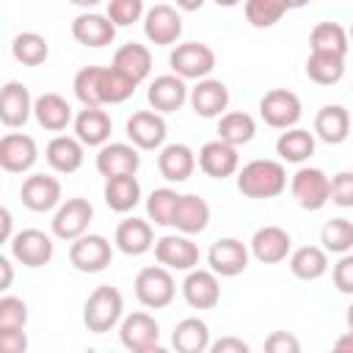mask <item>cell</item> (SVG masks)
<instances>
[{
	"label": "cell",
	"mask_w": 353,
	"mask_h": 353,
	"mask_svg": "<svg viewBox=\"0 0 353 353\" xmlns=\"http://www.w3.org/2000/svg\"><path fill=\"white\" fill-rule=\"evenodd\" d=\"M72 36L77 44L83 47H108L116 39V25L110 22L108 14H97V11H83L72 19Z\"/></svg>",
	"instance_id": "44dd1931"
},
{
	"label": "cell",
	"mask_w": 353,
	"mask_h": 353,
	"mask_svg": "<svg viewBox=\"0 0 353 353\" xmlns=\"http://www.w3.org/2000/svg\"><path fill=\"white\" fill-rule=\"evenodd\" d=\"M113 259V245L102 234H80L69 245V262L80 273H102Z\"/></svg>",
	"instance_id": "9c48e42d"
},
{
	"label": "cell",
	"mask_w": 353,
	"mask_h": 353,
	"mask_svg": "<svg viewBox=\"0 0 353 353\" xmlns=\"http://www.w3.org/2000/svg\"><path fill=\"white\" fill-rule=\"evenodd\" d=\"M39 146L25 132H6L0 138V168L8 174H25L36 165Z\"/></svg>",
	"instance_id": "9a60e30c"
},
{
	"label": "cell",
	"mask_w": 353,
	"mask_h": 353,
	"mask_svg": "<svg viewBox=\"0 0 353 353\" xmlns=\"http://www.w3.org/2000/svg\"><path fill=\"white\" fill-rule=\"evenodd\" d=\"M33 97L30 88L19 80H8L0 91V121L6 127H22L33 116Z\"/></svg>",
	"instance_id": "603a6c76"
},
{
	"label": "cell",
	"mask_w": 353,
	"mask_h": 353,
	"mask_svg": "<svg viewBox=\"0 0 353 353\" xmlns=\"http://www.w3.org/2000/svg\"><path fill=\"white\" fill-rule=\"evenodd\" d=\"M248 256H251V248L243 240H237V237H221V240H215L210 245L207 265L218 276L232 279V276H240L248 268Z\"/></svg>",
	"instance_id": "5bb4252c"
},
{
	"label": "cell",
	"mask_w": 353,
	"mask_h": 353,
	"mask_svg": "<svg viewBox=\"0 0 353 353\" xmlns=\"http://www.w3.org/2000/svg\"><path fill=\"white\" fill-rule=\"evenodd\" d=\"M28 336L25 328H0V353H25Z\"/></svg>",
	"instance_id": "681fc988"
},
{
	"label": "cell",
	"mask_w": 353,
	"mask_h": 353,
	"mask_svg": "<svg viewBox=\"0 0 353 353\" xmlns=\"http://www.w3.org/2000/svg\"><path fill=\"white\" fill-rule=\"evenodd\" d=\"M124 317V295L110 287V284H99L83 306V323L91 334H108L110 328H116Z\"/></svg>",
	"instance_id": "7a4b0ae2"
},
{
	"label": "cell",
	"mask_w": 353,
	"mask_h": 353,
	"mask_svg": "<svg viewBox=\"0 0 353 353\" xmlns=\"http://www.w3.org/2000/svg\"><path fill=\"white\" fill-rule=\"evenodd\" d=\"M0 270H3L0 290H8V287H11V279H14V268H11V259H8V256H0Z\"/></svg>",
	"instance_id": "db71d44e"
},
{
	"label": "cell",
	"mask_w": 353,
	"mask_h": 353,
	"mask_svg": "<svg viewBox=\"0 0 353 353\" xmlns=\"http://www.w3.org/2000/svg\"><path fill=\"white\" fill-rule=\"evenodd\" d=\"M176 201H179V193L174 188H154L149 193V199H146V215H149V221H154L157 226H171Z\"/></svg>",
	"instance_id": "ee69618b"
},
{
	"label": "cell",
	"mask_w": 353,
	"mask_h": 353,
	"mask_svg": "<svg viewBox=\"0 0 353 353\" xmlns=\"http://www.w3.org/2000/svg\"><path fill=\"white\" fill-rule=\"evenodd\" d=\"M33 116L39 121V127H44L47 132H63L72 121H74V113H72V105L55 94V91H44L36 97L33 102Z\"/></svg>",
	"instance_id": "484cf974"
},
{
	"label": "cell",
	"mask_w": 353,
	"mask_h": 353,
	"mask_svg": "<svg viewBox=\"0 0 353 353\" xmlns=\"http://www.w3.org/2000/svg\"><path fill=\"white\" fill-rule=\"evenodd\" d=\"M83 149L85 143L77 135H55L44 149V160L55 174H74L85 160Z\"/></svg>",
	"instance_id": "d4e9b609"
},
{
	"label": "cell",
	"mask_w": 353,
	"mask_h": 353,
	"mask_svg": "<svg viewBox=\"0 0 353 353\" xmlns=\"http://www.w3.org/2000/svg\"><path fill=\"white\" fill-rule=\"evenodd\" d=\"M72 124H74V135L85 146H105L110 141V132H113V121L102 108H85L83 105V110H77Z\"/></svg>",
	"instance_id": "f546056e"
},
{
	"label": "cell",
	"mask_w": 353,
	"mask_h": 353,
	"mask_svg": "<svg viewBox=\"0 0 353 353\" xmlns=\"http://www.w3.org/2000/svg\"><path fill=\"white\" fill-rule=\"evenodd\" d=\"M350 113L342 105H323L314 116V135L328 143V146H339L347 141L350 135Z\"/></svg>",
	"instance_id": "f1b7e54d"
},
{
	"label": "cell",
	"mask_w": 353,
	"mask_h": 353,
	"mask_svg": "<svg viewBox=\"0 0 353 353\" xmlns=\"http://www.w3.org/2000/svg\"><path fill=\"white\" fill-rule=\"evenodd\" d=\"M182 298L190 309H215L218 301H221V281H218V273L215 270H201V268H193L188 270L185 281H182Z\"/></svg>",
	"instance_id": "2e32d148"
},
{
	"label": "cell",
	"mask_w": 353,
	"mask_h": 353,
	"mask_svg": "<svg viewBox=\"0 0 353 353\" xmlns=\"http://www.w3.org/2000/svg\"><path fill=\"white\" fill-rule=\"evenodd\" d=\"M331 279H334V287L342 292V295H353V254H339L334 270H331Z\"/></svg>",
	"instance_id": "c3c4849f"
},
{
	"label": "cell",
	"mask_w": 353,
	"mask_h": 353,
	"mask_svg": "<svg viewBox=\"0 0 353 353\" xmlns=\"http://www.w3.org/2000/svg\"><path fill=\"white\" fill-rule=\"evenodd\" d=\"M256 135V121L245 110H226L218 119V138L232 146H245Z\"/></svg>",
	"instance_id": "74e56055"
},
{
	"label": "cell",
	"mask_w": 353,
	"mask_h": 353,
	"mask_svg": "<svg viewBox=\"0 0 353 353\" xmlns=\"http://www.w3.org/2000/svg\"><path fill=\"white\" fill-rule=\"evenodd\" d=\"M306 77L317 85H336L345 77V58L331 52H312L306 58Z\"/></svg>",
	"instance_id": "ab89813d"
},
{
	"label": "cell",
	"mask_w": 353,
	"mask_h": 353,
	"mask_svg": "<svg viewBox=\"0 0 353 353\" xmlns=\"http://www.w3.org/2000/svg\"><path fill=\"white\" fill-rule=\"evenodd\" d=\"M345 320H347V328L353 331V303L347 306V312H345Z\"/></svg>",
	"instance_id": "91938a15"
},
{
	"label": "cell",
	"mask_w": 353,
	"mask_h": 353,
	"mask_svg": "<svg viewBox=\"0 0 353 353\" xmlns=\"http://www.w3.org/2000/svg\"><path fill=\"white\" fill-rule=\"evenodd\" d=\"M331 201L336 207H353V171H339L331 176Z\"/></svg>",
	"instance_id": "7dc6e473"
},
{
	"label": "cell",
	"mask_w": 353,
	"mask_h": 353,
	"mask_svg": "<svg viewBox=\"0 0 353 353\" xmlns=\"http://www.w3.org/2000/svg\"><path fill=\"white\" fill-rule=\"evenodd\" d=\"M105 204L113 212H130L138 207L141 201V182L135 179V174H119V176H108L105 179Z\"/></svg>",
	"instance_id": "d6a6232c"
},
{
	"label": "cell",
	"mask_w": 353,
	"mask_h": 353,
	"mask_svg": "<svg viewBox=\"0 0 353 353\" xmlns=\"http://www.w3.org/2000/svg\"><path fill=\"white\" fill-rule=\"evenodd\" d=\"M132 287H135V298L146 309H165L176 295V281L165 265L141 268Z\"/></svg>",
	"instance_id": "3957f363"
},
{
	"label": "cell",
	"mask_w": 353,
	"mask_h": 353,
	"mask_svg": "<svg viewBox=\"0 0 353 353\" xmlns=\"http://www.w3.org/2000/svg\"><path fill=\"white\" fill-rule=\"evenodd\" d=\"M143 33L154 47H171L182 36V17L174 6L157 3L143 14Z\"/></svg>",
	"instance_id": "7c38bea8"
},
{
	"label": "cell",
	"mask_w": 353,
	"mask_h": 353,
	"mask_svg": "<svg viewBox=\"0 0 353 353\" xmlns=\"http://www.w3.org/2000/svg\"><path fill=\"white\" fill-rule=\"evenodd\" d=\"M199 168L212 176V179H226L232 176L237 168H240V154H237V146L215 138V141H207L201 149H199Z\"/></svg>",
	"instance_id": "7402d4cb"
},
{
	"label": "cell",
	"mask_w": 353,
	"mask_h": 353,
	"mask_svg": "<svg viewBox=\"0 0 353 353\" xmlns=\"http://www.w3.org/2000/svg\"><path fill=\"white\" fill-rule=\"evenodd\" d=\"M212 353H248V342L237 339V336H221L210 345Z\"/></svg>",
	"instance_id": "816d5d0a"
},
{
	"label": "cell",
	"mask_w": 353,
	"mask_h": 353,
	"mask_svg": "<svg viewBox=\"0 0 353 353\" xmlns=\"http://www.w3.org/2000/svg\"><path fill=\"white\" fill-rule=\"evenodd\" d=\"M0 223H3L0 240H3V243H11V237H14V232H11V226H14V218H11V210H8V207H3V210H0Z\"/></svg>",
	"instance_id": "f5cc1de1"
},
{
	"label": "cell",
	"mask_w": 353,
	"mask_h": 353,
	"mask_svg": "<svg viewBox=\"0 0 353 353\" xmlns=\"http://www.w3.org/2000/svg\"><path fill=\"white\" fill-rule=\"evenodd\" d=\"M306 3H309V0H290V6H292V8H303Z\"/></svg>",
	"instance_id": "94428289"
},
{
	"label": "cell",
	"mask_w": 353,
	"mask_h": 353,
	"mask_svg": "<svg viewBox=\"0 0 353 353\" xmlns=\"http://www.w3.org/2000/svg\"><path fill=\"white\" fill-rule=\"evenodd\" d=\"M265 350L268 353H298L301 350V342L290 331H273L265 339Z\"/></svg>",
	"instance_id": "f907efd6"
},
{
	"label": "cell",
	"mask_w": 353,
	"mask_h": 353,
	"mask_svg": "<svg viewBox=\"0 0 353 353\" xmlns=\"http://www.w3.org/2000/svg\"><path fill=\"white\" fill-rule=\"evenodd\" d=\"M72 6H77V8H94L97 3H102V0H69Z\"/></svg>",
	"instance_id": "6f0895ef"
},
{
	"label": "cell",
	"mask_w": 353,
	"mask_h": 353,
	"mask_svg": "<svg viewBox=\"0 0 353 353\" xmlns=\"http://www.w3.org/2000/svg\"><path fill=\"white\" fill-rule=\"evenodd\" d=\"M97 171L108 179V176H119V174H135L141 168V154L135 143H121V141H108L105 146H99L97 160H94Z\"/></svg>",
	"instance_id": "ffe728a7"
},
{
	"label": "cell",
	"mask_w": 353,
	"mask_h": 353,
	"mask_svg": "<svg viewBox=\"0 0 353 353\" xmlns=\"http://www.w3.org/2000/svg\"><path fill=\"white\" fill-rule=\"evenodd\" d=\"M11 256L25 268H44L52 262L55 243L41 229H22L11 237Z\"/></svg>",
	"instance_id": "30bf717a"
},
{
	"label": "cell",
	"mask_w": 353,
	"mask_h": 353,
	"mask_svg": "<svg viewBox=\"0 0 353 353\" xmlns=\"http://www.w3.org/2000/svg\"><path fill=\"white\" fill-rule=\"evenodd\" d=\"M127 138L130 143H135L143 152L152 149H163L165 146V135H168V124L163 119V113L157 110H135L127 119Z\"/></svg>",
	"instance_id": "8fae6325"
},
{
	"label": "cell",
	"mask_w": 353,
	"mask_h": 353,
	"mask_svg": "<svg viewBox=\"0 0 353 353\" xmlns=\"http://www.w3.org/2000/svg\"><path fill=\"white\" fill-rule=\"evenodd\" d=\"M168 66L185 80H204L215 69V50L204 41H182L171 50Z\"/></svg>",
	"instance_id": "277c9868"
},
{
	"label": "cell",
	"mask_w": 353,
	"mask_h": 353,
	"mask_svg": "<svg viewBox=\"0 0 353 353\" xmlns=\"http://www.w3.org/2000/svg\"><path fill=\"white\" fill-rule=\"evenodd\" d=\"M245 19L254 28H273L292 6L290 0H245Z\"/></svg>",
	"instance_id": "7bdbcfd3"
},
{
	"label": "cell",
	"mask_w": 353,
	"mask_h": 353,
	"mask_svg": "<svg viewBox=\"0 0 353 353\" xmlns=\"http://www.w3.org/2000/svg\"><path fill=\"white\" fill-rule=\"evenodd\" d=\"M154 259L168 270H193L199 265V245L190 234H163L154 240Z\"/></svg>",
	"instance_id": "4fadbf2b"
},
{
	"label": "cell",
	"mask_w": 353,
	"mask_h": 353,
	"mask_svg": "<svg viewBox=\"0 0 353 353\" xmlns=\"http://www.w3.org/2000/svg\"><path fill=\"white\" fill-rule=\"evenodd\" d=\"M290 273L301 281H317L328 273V251L323 245H301L290 254Z\"/></svg>",
	"instance_id": "836d02e7"
},
{
	"label": "cell",
	"mask_w": 353,
	"mask_h": 353,
	"mask_svg": "<svg viewBox=\"0 0 353 353\" xmlns=\"http://www.w3.org/2000/svg\"><path fill=\"white\" fill-rule=\"evenodd\" d=\"M119 339L132 353H160V323L149 312H132L119 323Z\"/></svg>",
	"instance_id": "8992f818"
},
{
	"label": "cell",
	"mask_w": 353,
	"mask_h": 353,
	"mask_svg": "<svg viewBox=\"0 0 353 353\" xmlns=\"http://www.w3.org/2000/svg\"><path fill=\"white\" fill-rule=\"evenodd\" d=\"M190 97V88H188V80L179 77V74H157L152 83H149V91H146V99L152 105V110L157 113H176Z\"/></svg>",
	"instance_id": "e0dca14e"
},
{
	"label": "cell",
	"mask_w": 353,
	"mask_h": 353,
	"mask_svg": "<svg viewBox=\"0 0 353 353\" xmlns=\"http://www.w3.org/2000/svg\"><path fill=\"white\" fill-rule=\"evenodd\" d=\"M301 99L290 88H270L259 99V116L273 130H290L301 121Z\"/></svg>",
	"instance_id": "52a82bcc"
},
{
	"label": "cell",
	"mask_w": 353,
	"mask_h": 353,
	"mask_svg": "<svg viewBox=\"0 0 353 353\" xmlns=\"http://www.w3.org/2000/svg\"><path fill=\"white\" fill-rule=\"evenodd\" d=\"M347 36H350V41H353V25H350V30H347Z\"/></svg>",
	"instance_id": "6125c7cd"
},
{
	"label": "cell",
	"mask_w": 353,
	"mask_h": 353,
	"mask_svg": "<svg viewBox=\"0 0 353 353\" xmlns=\"http://www.w3.org/2000/svg\"><path fill=\"white\" fill-rule=\"evenodd\" d=\"M11 55L14 61H19L22 66H41L50 58V41L41 33L33 30H22L14 36L11 41Z\"/></svg>",
	"instance_id": "f35d334b"
},
{
	"label": "cell",
	"mask_w": 353,
	"mask_h": 353,
	"mask_svg": "<svg viewBox=\"0 0 353 353\" xmlns=\"http://www.w3.org/2000/svg\"><path fill=\"white\" fill-rule=\"evenodd\" d=\"M116 248L127 256H141L146 254L149 248H154V232H152V223L143 221V218H124L119 226H116V237H113Z\"/></svg>",
	"instance_id": "83f0119b"
},
{
	"label": "cell",
	"mask_w": 353,
	"mask_h": 353,
	"mask_svg": "<svg viewBox=\"0 0 353 353\" xmlns=\"http://www.w3.org/2000/svg\"><path fill=\"white\" fill-rule=\"evenodd\" d=\"M190 108L196 116L201 119H221L229 108V88L223 80H215V77H204V80H196V85L190 88V97H188Z\"/></svg>",
	"instance_id": "ac0fdd59"
},
{
	"label": "cell",
	"mask_w": 353,
	"mask_h": 353,
	"mask_svg": "<svg viewBox=\"0 0 353 353\" xmlns=\"http://www.w3.org/2000/svg\"><path fill=\"white\" fill-rule=\"evenodd\" d=\"M251 256L262 265H276V262H284L290 248H292V240L290 234L281 229V226H259L251 237Z\"/></svg>",
	"instance_id": "cb8c5ba5"
},
{
	"label": "cell",
	"mask_w": 353,
	"mask_h": 353,
	"mask_svg": "<svg viewBox=\"0 0 353 353\" xmlns=\"http://www.w3.org/2000/svg\"><path fill=\"white\" fill-rule=\"evenodd\" d=\"M207 223H210V204L196 193L179 196L171 226L182 234H199V232L207 229Z\"/></svg>",
	"instance_id": "1f68e13d"
},
{
	"label": "cell",
	"mask_w": 353,
	"mask_h": 353,
	"mask_svg": "<svg viewBox=\"0 0 353 353\" xmlns=\"http://www.w3.org/2000/svg\"><path fill=\"white\" fill-rule=\"evenodd\" d=\"M28 325V303L17 295L0 298V328H25Z\"/></svg>",
	"instance_id": "bcb514c9"
},
{
	"label": "cell",
	"mask_w": 353,
	"mask_h": 353,
	"mask_svg": "<svg viewBox=\"0 0 353 353\" xmlns=\"http://www.w3.org/2000/svg\"><path fill=\"white\" fill-rule=\"evenodd\" d=\"M290 190L298 207L309 212H317L331 201V179L325 176L323 168H312V165L298 168L290 179Z\"/></svg>",
	"instance_id": "5b68a950"
},
{
	"label": "cell",
	"mask_w": 353,
	"mask_h": 353,
	"mask_svg": "<svg viewBox=\"0 0 353 353\" xmlns=\"http://www.w3.org/2000/svg\"><path fill=\"white\" fill-rule=\"evenodd\" d=\"M215 6H221V8H234V6H240L243 0H212Z\"/></svg>",
	"instance_id": "680465c9"
},
{
	"label": "cell",
	"mask_w": 353,
	"mask_h": 353,
	"mask_svg": "<svg viewBox=\"0 0 353 353\" xmlns=\"http://www.w3.org/2000/svg\"><path fill=\"white\" fill-rule=\"evenodd\" d=\"M334 350H339V353H353V331H345L342 336H336Z\"/></svg>",
	"instance_id": "11a10c76"
},
{
	"label": "cell",
	"mask_w": 353,
	"mask_h": 353,
	"mask_svg": "<svg viewBox=\"0 0 353 353\" xmlns=\"http://www.w3.org/2000/svg\"><path fill=\"white\" fill-rule=\"evenodd\" d=\"M91 221H94L91 201L83 199V196H72V199H66V201L58 204V210L52 215V234L58 240L72 243V240H77L80 234L88 232Z\"/></svg>",
	"instance_id": "ba28073f"
},
{
	"label": "cell",
	"mask_w": 353,
	"mask_h": 353,
	"mask_svg": "<svg viewBox=\"0 0 353 353\" xmlns=\"http://www.w3.org/2000/svg\"><path fill=\"white\" fill-rule=\"evenodd\" d=\"M196 168V154L188 143H165L157 154V171L168 182H185L190 179Z\"/></svg>",
	"instance_id": "4dcf8cb0"
},
{
	"label": "cell",
	"mask_w": 353,
	"mask_h": 353,
	"mask_svg": "<svg viewBox=\"0 0 353 353\" xmlns=\"http://www.w3.org/2000/svg\"><path fill=\"white\" fill-rule=\"evenodd\" d=\"M204 3L207 0H176V8H182V11H199Z\"/></svg>",
	"instance_id": "9f6ffc18"
},
{
	"label": "cell",
	"mask_w": 353,
	"mask_h": 353,
	"mask_svg": "<svg viewBox=\"0 0 353 353\" xmlns=\"http://www.w3.org/2000/svg\"><path fill=\"white\" fill-rule=\"evenodd\" d=\"M287 188V168L281 160H251L237 171V190L245 199H276Z\"/></svg>",
	"instance_id": "6da1fadb"
},
{
	"label": "cell",
	"mask_w": 353,
	"mask_h": 353,
	"mask_svg": "<svg viewBox=\"0 0 353 353\" xmlns=\"http://www.w3.org/2000/svg\"><path fill=\"white\" fill-rule=\"evenodd\" d=\"M320 243L328 254H347L353 248V223L347 218H331L320 229Z\"/></svg>",
	"instance_id": "b9f144b4"
},
{
	"label": "cell",
	"mask_w": 353,
	"mask_h": 353,
	"mask_svg": "<svg viewBox=\"0 0 353 353\" xmlns=\"http://www.w3.org/2000/svg\"><path fill=\"white\" fill-rule=\"evenodd\" d=\"M19 199L30 212H50L61 204V182L52 174H30L19 188Z\"/></svg>",
	"instance_id": "d6986e66"
},
{
	"label": "cell",
	"mask_w": 353,
	"mask_h": 353,
	"mask_svg": "<svg viewBox=\"0 0 353 353\" xmlns=\"http://www.w3.org/2000/svg\"><path fill=\"white\" fill-rule=\"evenodd\" d=\"M171 345L179 353H204L210 350L212 339H210V325L201 317H185L174 325L171 334Z\"/></svg>",
	"instance_id": "d590c367"
},
{
	"label": "cell",
	"mask_w": 353,
	"mask_h": 353,
	"mask_svg": "<svg viewBox=\"0 0 353 353\" xmlns=\"http://www.w3.org/2000/svg\"><path fill=\"white\" fill-rule=\"evenodd\" d=\"M135 83L127 80L121 72H116L113 66H102L99 74V102L102 105H121L135 94Z\"/></svg>",
	"instance_id": "60d3db41"
},
{
	"label": "cell",
	"mask_w": 353,
	"mask_h": 353,
	"mask_svg": "<svg viewBox=\"0 0 353 353\" xmlns=\"http://www.w3.org/2000/svg\"><path fill=\"white\" fill-rule=\"evenodd\" d=\"M309 47L312 52H331V55H347L350 50V36L339 22H317L309 33Z\"/></svg>",
	"instance_id": "8d00e7d4"
},
{
	"label": "cell",
	"mask_w": 353,
	"mask_h": 353,
	"mask_svg": "<svg viewBox=\"0 0 353 353\" xmlns=\"http://www.w3.org/2000/svg\"><path fill=\"white\" fill-rule=\"evenodd\" d=\"M146 14L143 0H108V17L116 28H130Z\"/></svg>",
	"instance_id": "f6af8a7d"
},
{
	"label": "cell",
	"mask_w": 353,
	"mask_h": 353,
	"mask_svg": "<svg viewBox=\"0 0 353 353\" xmlns=\"http://www.w3.org/2000/svg\"><path fill=\"white\" fill-rule=\"evenodd\" d=\"M314 132L303 127H290L276 138V154L281 163H306L314 154Z\"/></svg>",
	"instance_id": "e575fe53"
},
{
	"label": "cell",
	"mask_w": 353,
	"mask_h": 353,
	"mask_svg": "<svg viewBox=\"0 0 353 353\" xmlns=\"http://www.w3.org/2000/svg\"><path fill=\"white\" fill-rule=\"evenodd\" d=\"M110 66L138 85V83H143V80L149 77V72H152V50H149L146 44L127 41V44H121V47L113 52Z\"/></svg>",
	"instance_id": "4316f807"
}]
</instances>
